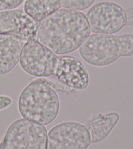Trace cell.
I'll list each match as a JSON object with an SVG mask.
<instances>
[{"mask_svg": "<svg viewBox=\"0 0 133 149\" xmlns=\"http://www.w3.org/2000/svg\"><path fill=\"white\" fill-rule=\"evenodd\" d=\"M38 24L22 10L0 11V36L14 35L27 41L36 37Z\"/></svg>", "mask_w": 133, "mask_h": 149, "instance_id": "9c48e42d", "label": "cell"}, {"mask_svg": "<svg viewBox=\"0 0 133 149\" xmlns=\"http://www.w3.org/2000/svg\"><path fill=\"white\" fill-rule=\"evenodd\" d=\"M120 118L116 112L99 113L92 119L85 126L88 131L91 143L96 144L104 141L116 127Z\"/></svg>", "mask_w": 133, "mask_h": 149, "instance_id": "8fae6325", "label": "cell"}, {"mask_svg": "<svg viewBox=\"0 0 133 149\" xmlns=\"http://www.w3.org/2000/svg\"><path fill=\"white\" fill-rule=\"evenodd\" d=\"M78 50L80 56L88 64L106 67L121 57L132 56L133 34L92 33Z\"/></svg>", "mask_w": 133, "mask_h": 149, "instance_id": "3957f363", "label": "cell"}, {"mask_svg": "<svg viewBox=\"0 0 133 149\" xmlns=\"http://www.w3.org/2000/svg\"><path fill=\"white\" fill-rule=\"evenodd\" d=\"M26 0H0V11L16 9Z\"/></svg>", "mask_w": 133, "mask_h": 149, "instance_id": "5bb4252c", "label": "cell"}, {"mask_svg": "<svg viewBox=\"0 0 133 149\" xmlns=\"http://www.w3.org/2000/svg\"><path fill=\"white\" fill-rule=\"evenodd\" d=\"M125 13L127 15L126 25L133 27V7L126 10Z\"/></svg>", "mask_w": 133, "mask_h": 149, "instance_id": "2e32d148", "label": "cell"}, {"mask_svg": "<svg viewBox=\"0 0 133 149\" xmlns=\"http://www.w3.org/2000/svg\"><path fill=\"white\" fill-rule=\"evenodd\" d=\"M58 56L33 37L26 41L20 58V65L25 72L37 78L54 75Z\"/></svg>", "mask_w": 133, "mask_h": 149, "instance_id": "277c9868", "label": "cell"}, {"mask_svg": "<svg viewBox=\"0 0 133 149\" xmlns=\"http://www.w3.org/2000/svg\"><path fill=\"white\" fill-rule=\"evenodd\" d=\"M64 87L46 78L34 79L25 86L18 100V109L22 118L43 126L49 125L57 118L60 111L57 90Z\"/></svg>", "mask_w": 133, "mask_h": 149, "instance_id": "7a4b0ae2", "label": "cell"}, {"mask_svg": "<svg viewBox=\"0 0 133 149\" xmlns=\"http://www.w3.org/2000/svg\"><path fill=\"white\" fill-rule=\"evenodd\" d=\"M54 75L62 86L71 90H83L90 84L88 71L83 63L70 56L58 58Z\"/></svg>", "mask_w": 133, "mask_h": 149, "instance_id": "ba28073f", "label": "cell"}, {"mask_svg": "<svg viewBox=\"0 0 133 149\" xmlns=\"http://www.w3.org/2000/svg\"><path fill=\"white\" fill-rule=\"evenodd\" d=\"M26 41L17 36H0V75L10 73L19 63Z\"/></svg>", "mask_w": 133, "mask_h": 149, "instance_id": "30bf717a", "label": "cell"}, {"mask_svg": "<svg viewBox=\"0 0 133 149\" xmlns=\"http://www.w3.org/2000/svg\"><path fill=\"white\" fill-rule=\"evenodd\" d=\"M86 16L93 33L114 35L127 23L125 10L113 1H101L92 5Z\"/></svg>", "mask_w": 133, "mask_h": 149, "instance_id": "8992f818", "label": "cell"}, {"mask_svg": "<svg viewBox=\"0 0 133 149\" xmlns=\"http://www.w3.org/2000/svg\"><path fill=\"white\" fill-rule=\"evenodd\" d=\"M61 7V0H26L23 11L36 22L40 23Z\"/></svg>", "mask_w": 133, "mask_h": 149, "instance_id": "7c38bea8", "label": "cell"}, {"mask_svg": "<svg viewBox=\"0 0 133 149\" xmlns=\"http://www.w3.org/2000/svg\"><path fill=\"white\" fill-rule=\"evenodd\" d=\"M12 103V99L9 95H0V111L10 107Z\"/></svg>", "mask_w": 133, "mask_h": 149, "instance_id": "9a60e30c", "label": "cell"}, {"mask_svg": "<svg viewBox=\"0 0 133 149\" xmlns=\"http://www.w3.org/2000/svg\"><path fill=\"white\" fill-rule=\"evenodd\" d=\"M90 144L88 131L79 122H62L47 132V149H87Z\"/></svg>", "mask_w": 133, "mask_h": 149, "instance_id": "52a82bcc", "label": "cell"}, {"mask_svg": "<svg viewBox=\"0 0 133 149\" xmlns=\"http://www.w3.org/2000/svg\"><path fill=\"white\" fill-rule=\"evenodd\" d=\"M47 130L42 124L25 118L12 122L5 132V149H47Z\"/></svg>", "mask_w": 133, "mask_h": 149, "instance_id": "5b68a950", "label": "cell"}, {"mask_svg": "<svg viewBox=\"0 0 133 149\" xmlns=\"http://www.w3.org/2000/svg\"><path fill=\"white\" fill-rule=\"evenodd\" d=\"M91 33L84 13L60 8L39 23L36 39L57 55L75 51Z\"/></svg>", "mask_w": 133, "mask_h": 149, "instance_id": "6da1fadb", "label": "cell"}, {"mask_svg": "<svg viewBox=\"0 0 133 149\" xmlns=\"http://www.w3.org/2000/svg\"><path fill=\"white\" fill-rule=\"evenodd\" d=\"M62 8L82 11L88 9L95 0H61Z\"/></svg>", "mask_w": 133, "mask_h": 149, "instance_id": "4fadbf2b", "label": "cell"}, {"mask_svg": "<svg viewBox=\"0 0 133 149\" xmlns=\"http://www.w3.org/2000/svg\"><path fill=\"white\" fill-rule=\"evenodd\" d=\"M0 149H5L3 141L0 142Z\"/></svg>", "mask_w": 133, "mask_h": 149, "instance_id": "e0dca14e", "label": "cell"}]
</instances>
